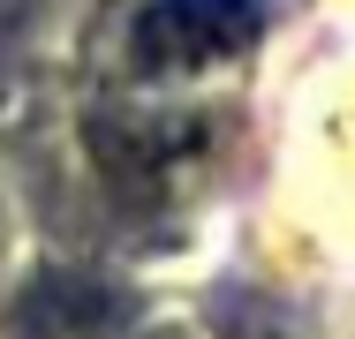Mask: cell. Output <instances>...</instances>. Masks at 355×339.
<instances>
[{
	"instance_id": "obj_1",
	"label": "cell",
	"mask_w": 355,
	"mask_h": 339,
	"mask_svg": "<svg viewBox=\"0 0 355 339\" xmlns=\"http://www.w3.org/2000/svg\"><path fill=\"white\" fill-rule=\"evenodd\" d=\"M265 23L257 0H159L144 15V46L151 61H219L234 46H250Z\"/></svg>"
}]
</instances>
